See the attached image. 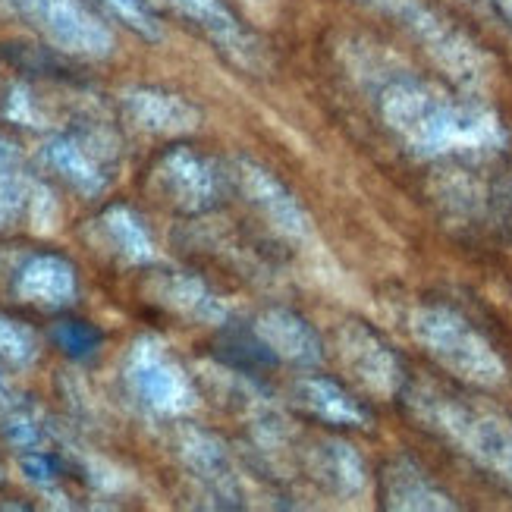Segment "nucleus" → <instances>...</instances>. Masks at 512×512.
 <instances>
[{
	"instance_id": "f257e3e1",
	"label": "nucleus",
	"mask_w": 512,
	"mask_h": 512,
	"mask_svg": "<svg viewBox=\"0 0 512 512\" xmlns=\"http://www.w3.org/2000/svg\"><path fill=\"white\" fill-rule=\"evenodd\" d=\"M384 114L409 148L425 154H465L484 151L500 142V129L478 110L459 107L428 88H393Z\"/></svg>"
},
{
	"instance_id": "f03ea898",
	"label": "nucleus",
	"mask_w": 512,
	"mask_h": 512,
	"mask_svg": "<svg viewBox=\"0 0 512 512\" xmlns=\"http://www.w3.org/2000/svg\"><path fill=\"white\" fill-rule=\"evenodd\" d=\"M403 399L428 431L453 443L462 456L512 487V425L506 418L437 387L403 390Z\"/></svg>"
},
{
	"instance_id": "7ed1b4c3",
	"label": "nucleus",
	"mask_w": 512,
	"mask_h": 512,
	"mask_svg": "<svg viewBox=\"0 0 512 512\" xmlns=\"http://www.w3.org/2000/svg\"><path fill=\"white\" fill-rule=\"evenodd\" d=\"M415 340L431 359L475 387H497L506 381V365L481 333L456 308L425 305L412 318Z\"/></svg>"
},
{
	"instance_id": "20e7f679",
	"label": "nucleus",
	"mask_w": 512,
	"mask_h": 512,
	"mask_svg": "<svg viewBox=\"0 0 512 512\" xmlns=\"http://www.w3.org/2000/svg\"><path fill=\"white\" fill-rule=\"evenodd\" d=\"M340 355L349 365L352 377L365 390L381 393V396H396L403 393V365L393 355V349L371 333L362 324H346L340 327Z\"/></svg>"
},
{
	"instance_id": "39448f33",
	"label": "nucleus",
	"mask_w": 512,
	"mask_h": 512,
	"mask_svg": "<svg viewBox=\"0 0 512 512\" xmlns=\"http://www.w3.org/2000/svg\"><path fill=\"white\" fill-rule=\"evenodd\" d=\"M293 403L308 418L324 421L330 428H368L371 415L349 390L330 377H302L293 387Z\"/></svg>"
},
{
	"instance_id": "423d86ee",
	"label": "nucleus",
	"mask_w": 512,
	"mask_h": 512,
	"mask_svg": "<svg viewBox=\"0 0 512 512\" xmlns=\"http://www.w3.org/2000/svg\"><path fill=\"white\" fill-rule=\"evenodd\" d=\"M255 330H258V337L267 343V349L277 355V362L318 365L321 355H324L315 327L289 308H267L258 318Z\"/></svg>"
},
{
	"instance_id": "0eeeda50",
	"label": "nucleus",
	"mask_w": 512,
	"mask_h": 512,
	"mask_svg": "<svg viewBox=\"0 0 512 512\" xmlns=\"http://www.w3.org/2000/svg\"><path fill=\"white\" fill-rule=\"evenodd\" d=\"M381 506L384 509H456V503L428 481V475L409 459H396L381 472Z\"/></svg>"
},
{
	"instance_id": "6e6552de",
	"label": "nucleus",
	"mask_w": 512,
	"mask_h": 512,
	"mask_svg": "<svg viewBox=\"0 0 512 512\" xmlns=\"http://www.w3.org/2000/svg\"><path fill=\"white\" fill-rule=\"evenodd\" d=\"M239 183L246 186V192L252 195V202L258 205L261 217L271 220L277 230H283L289 236H299L305 230V214L293 198V192H289L280 180H274L264 167L242 164Z\"/></svg>"
},
{
	"instance_id": "1a4fd4ad",
	"label": "nucleus",
	"mask_w": 512,
	"mask_h": 512,
	"mask_svg": "<svg viewBox=\"0 0 512 512\" xmlns=\"http://www.w3.org/2000/svg\"><path fill=\"white\" fill-rule=\"evenodd\" d=\"M170 10L192 19L205 35H211L227 54L246 60L252 54V38L242 29V22L230 13L224 0H164Z\"/></svg>"
},
{
	"instance_id": "9d476101",
	"label": "nucleus",
	"mask_w": 512,
	"mask_h": 512,
	"mask_svg": "<svg viewBox=\"0 0 512 512\" xmlns=\"http://www.w3.org/2000/svg\"><path fill=\"white\" fill-rule=\"evenodd\" d=\"M217 352H220V359L246 374H258V371H267L277 365V355L267 349V343L258 337V330H249V327L224 330V337L217 343Z\"/></svg>"
},
{
	"instance_id": "9b49d317",
	"label": "nucleus",
	"mask_w": 512,
	"mask_h": 512,
	"mask_svg": "<svg viewBox=\"0 0 512 512\" xmlns=\"http://www.w3.org/2000/svg\"><path fill=\"white\" fill-rule=\"evenodd\" d=\"M321 478L337 494H359L365 484L362 459L355 456L352 447H346V443H327L321 450Z\"/></svg>"
},
{
	"instance_id": "f8f14e48",
	"label": "nucleus",
	"mask_w": 512,
	"mask_h": 512,
	"mask_svg": "<svg viewBox=\"0 0 512 512\" xmlns=\"http://www.w3.org/2000/svg\"><path fill=\"white\" fill-rule=\"evenodd\" d=\"M54 340L66 355H73V359H85V355H92L98 349L101 333L95 327H88L85 321H63L54 330Z\"/></svg>"
},
{
	"instance_id": "ddd939ff",
	"label": "nucleus",
	"mask_w": 512,
	"mask_h": 512,
	"mask_svg": "<svg viewBox=\"0 0 512 512\" xmlns=\"http://www.w3.org/2000/svg\"><path fill=\"white\" fill-rule=\"evenodd\" d=\"M104 4L114 10V13H120L132 29H139L145 35H154V19L148 16L142 0H104Z\"/></svg>"
}]
</instances>
